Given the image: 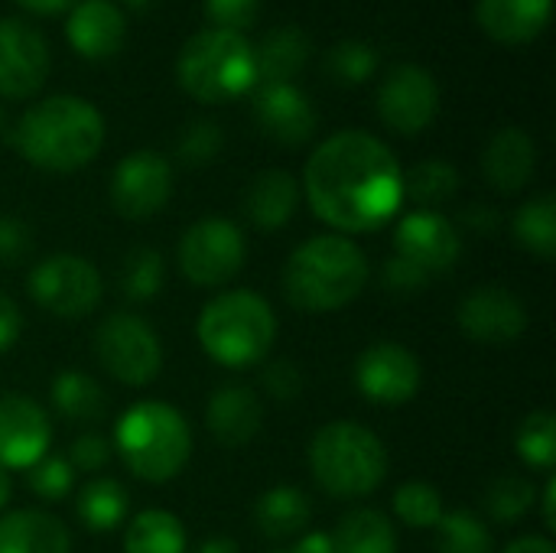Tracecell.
Here are the masks:
<instances>
[{"label": "cell", "mask_w": 556, "mask_h": 553, "mask_svg": "<svg viewBox=\"0 0 556 553\" xmlns=\"http://www.w3.org/2000/svg\"><path fill=\"white\" fill-rule=\"evenodd\" d=\"M309 52H313V42L300 26L270 29L254 49L257 85H290L306 68Z\"/></svg>", "instance_id": "cell-25"}, {"label": "cell", "mask_w": 556, "mask_h": 553, "mask_svg": "<svg viewBox=\"0 0 556 553\" xmlns=\"http://www.w3.org/2000/svg\"><path fill=\"white\" fill-rule=\"evenodd\" d=\"M309 473L332 499H365L388 476V450L375 430L332 420L309 443Z\"/></svg>", "instance_id": "cell-6"}, {"label": "cell", "mask_w": 556, "mask_h": 553, "mask_svg": "<svg viewBox=\"0 0 556 553\" xmlns=\"http://www.w3.org/2000/svg\"><path fill=\"white\" fill-rule=\"evenodd\" d=\"M270 553H290V551H270Z\"/></svg>", "instance_id": "cell-56"}, {"label": "cell", "mask_w": 556, "mask_h": 553, "mask_svg": "<svg viewBox=\"0 0 556 553\" xmlns=\"http://www.w3.org/2000/svg\"><path fill=\"white\" fill-rule=\"evenodd\" d=\"M355 385L365 401L384 404V407H401L417 398L424 385V368L420 359L401 345V342H375L368 345L358 362H355Z\"/></svg>", "instance_id": "cell-12"}, {"label": "cell", "mask_w": 556, "mask_h": 553, "mask_svg": "<svg viewBox=\"0 0 556 553\" xmlns=\"http://www.w3.org/2000/svg\"><path fill=\"white\" fill-rule=\"evenodd\" d=\"M290 553H336L332 548V538L323 535V531H309L296 541V548H290Z\"/></svg>", "instance_id": "cell-48"}, {"label": "cell", "mask_w": 556, "mask_h": 553, "mask_svg": "<svg viewBox=\"0 0 556 553\" xmlns=\"http://www.w3.org/2000/svg\"><path fill=\"white\" fill-rule=\"evenodd\" d=\"M94 355L121 385L143 388L163 368V345L153 326L134 313H111L94 329Z\"/></svg>", "instance_id": "cell-8"}, {"label": "cell", "mask_w": 556, "mask_h": 553, "mask_svg": "<svg viewBox=\"0 0 556 553\" xmlns=\"http://www.w3.org/2000/svg\"><path fill=\"white\" fill-rule=\"evenodd\" d=\"M261 13V0H205V16L215 29L241 33L248 29Z\"/></svg>", "instance_id": "cell-41"}, {"label": "cell", "mask_w": 556, "mask_h": 553, "mask_svg": "<svg viewBox=\"0 0 556 553\" xmlns=\"http://www.w3.org/2000/svg\"><path fill=\"white\" fill-rule=\"evenodd\" d=\"M195 553H241L231 538H208Z\"/></svg>", "instance_id": "cell-52"}, {"label": "cell", "mask_w": 556, "mask_h": 553, "mask_svg": "<svg viewBox=\"0 0 556 553\" xmlns=\"http://www.w3.org/2000/svg\"><path fill=\"white\" fill-rule=\"evenodd\" d=\"M104 143L101 111L78 95H49L36 101L13 127L16 153L46 173H75L88 166Z\"/></svg>", "instance_id": "cell-2"}, {"label": "cell", "mask_w": 556, "mask_h": 553, "mask_svg": "<svg viewBox=\"0 0 556 553\" xmlns=\"http://www.w3.org/2000/svg\"><path fill=\"white\" fill-rule=\"evenodd\" d=\"M381 280H384V290H388L391 297H414V293H420V290L430 284V277H427L420 267H414L410 261H404V257H397V254H391V257L384 261Z\"/></svg>", "instance_id": "cell-44"}, {"label": "cell", "mask_w": 556, "mask_h": 553, "mask_svg": "<svg viewBox=\"0 0 556 553\" xmlns=\"http://www.w3.org/2000/svg\"><path fill=\"white\" fill-rule=\"evenodd\" d=\"M176 78L186 95L202 104H225L248 95L257 85L254 46L241 33L202 29L195 33L176 62Z\"/></svg>", "instance_id": "cell-7"}, {"label": "cell", "mask_w": 556, "mask_h": 553, "mask_svg": "<svg viewBox=\"0 0 556 553\" xmlns=\"http://www.w3.org/2000/svg\"><path fill=\"white\" fill-rule=\"evenodd\" d=\"M75 512L81 518V525L88 531H114L124 525L127 512H130V499H127V489L117 482V479H108V476H98V479H88L75 499Z\"/></svg>", "instance_id": "cell-28"}, {"label": "cell", "mask_w": 556, "mask_h": 553, "mask_svg": "<svg viewBox=\"0 0 556 553\" xmlns=\"http://www.w3.org/2000/svg\"><path fill=\"white\" fill-rule=\"evenodd\" d=\"M534 502H538V486L521 473H502L485 489V512L502 525H518L534 508Z\"/></svg>", "instance_id": "cell-34"}, {"label": "cell", "mask_w": 556, "mask_h": 553, "mask_svg": "<svg viewBox=\"0 0 556 553\" xmlns=\"http://www.w3.org/2000/svg\"><path fill=\"white\" fill-rule=\"evenodd\" d=\"M437 553H495V538L476 512H443L437 525Z\"/></svg>", "instance_id": "cell-33"}, {"label": "cell", "mask_w": 556, "mask_h": 553, "mask_svg": "<svg viewBox=\"0 0 556 553\" xmlns=\"http://www.w3.org/2000/svg\"><path fill=\"white\" fill-rule=\"evenodd\" d=\"M52 407L59 411V417H65L68 424H94L104 417L108 411V401H104V391L101 385L85 375V372H59L52 378Z\"/></svg>", "instance_id": "cell-29"}, {"label": "cell", "mask_w": 556, "mask_h": 553, "mask_svg": "<svg viewBox=\"0 0 556 553\" xmlns=\"http://www.w3.org/2000/svg\"><path fill=\"white\" fill-rule=\"evenodd\" d=\"M456 319H459V329L479 345H511L528 329L525 303L502 284L476 287L459 303Z\"/></svg>", "instance_id": "cell-15"}, {"label": "cell", "mask_w": 556, "mask_h": 553, "mask_svg": "<svg viewBox=\"0 0 556 553\" xmlns=\"http://www.w3.org/2000/svg\"><path fill=\"white\" fill-rule=\"evenodd\" d=\"M371 277L368 254L345 235L303 241L283 267L287 303L303 313H332L362 297Z\"/></svg>", "instance_id": "cell-3"}, {"label": "cell", "mask_w": 556, "mask_h": 553, "mask_svg": "<svg viewBox=\"0 0 556 553\" xmlns=\"http://www.w3.org/2000/svg\"><path fill=\"white\" fill-rule=\"evenodd\" d=\"M33 254V231L16 215H0V264L16 267Z\"/></svg>", "instance_id": "cell-43"}, {"label": "cell", "mask_w": 556, "mask_h": 553, "mask_svg": "<svg viewBox=\"0 0 556 553\" xmlns=\"http://www.w3.org/2000/svg\"><path fill=\"white\" fill-rule=\"evenodd\" d=\"M463 222H466L469 231H479V235H495L498 225H502L498 212L489 209V205H469V209L463 212Z\"/></svg>", "instance_id": "cell-47"}, {"label": "cell", "mask_w": 556, "mask_h": 553, "mask_svg": "<svg viewBox=\"0 0 556 553\" xmlns=\"http://www.w3.org/2000/svg\"><path fill=\"white\" fill-rule=\"evenodd\" d=\"M248 241L228 218H199L179 238V271L195 287H222L244 267Z\"/></svg>", "instance_id": "cell-10"}, {"label": "cell", "mask_w": 556, "mask_h": 553, "mask_svg": "<svg viewBox=\"0 0 556 553\" xmlns=\"http://www.w3.org/2000/svg\"><path fill=\"white\" fill-rule=\"evenodd\" d=\"M49 75V46L46 36L20 20H0V95L29 98L46 85Z\"/></svg>", "instance_id": "cell-16"}, {"label": "cell", "mask_w": 556, "mask_h": 553, "mask_svg": "<svg viewBox=\"0 0 556 553\" xmlns=\"http://www.w3.org/2000/svg\"><path fill=\"white\" fill-rule=\"evenodd\" d=\"M518 456L525 466L538 473H551L556 466V417L551 411H534L525 417L515 437Z\"/></svg>", "instance_id": "cell-36"}, {"label": "cell", "mask_w": 556, "mask_h": 553, "mask_svg": "<svg viewBox=\"0 0 556 553\" xmlns=\"http://www.w3.org/2000/svg\"><path fill=\"white\" fill-rule=\"evenodd\" d=\"M437 111H440V85L424 65L404 62L384 75L378 88V114L391 130L414 137L433 124Z\"/></svg>", "instance_id": "cell-13"}, {"label": "cell", "mask_w": 556, "mask_h": 553, "mask_svg": "<svg viewBox=\"0 0 556 553\" xmlns=\"http://www.w3.org/2000/svg\"><path fill=\"white\" fill-rule=\"evenodd\" d=\"M394 254L410 261L433 280L437 274H446L456 267V261L463 254V238L446 215H440L433 209H417L397 222Z\"/></svg>", "instance_id": "cell-14"}, {"label": "cell", "mask_w": 556, "mask_h": 553, "mask_svg": "<svg viewBox=\"0 0 556 553\" xmlns=\"http://www.w3.org/2000/svg\"><path fill=\"white\" fill-rule=\"evenodd\" d=\"M505 553H556V548L547 538H538V535H528V538H518L511 541Z\"/></svg>", "instance_id": "cell-49"}, {"label": "cell", "mask_w": 556, "mask_h": 553, "mask_svg": "<svg viewBox=\"0 0 556 553\" xmlns=\"http://www.w3.org/2000/svg\"><path fill=\"white\" fill-rule=\"evenodd\" d=\"M16 7L29 10V13H39V16H52V13H62L68 10L75 0H13Z\"/></svg>", "instance_id": "cell-50"}, {"label": "cell", "mask_w": 556, "mask_h": 553, "mask_svg": "<svg viewBox=\"0 0 556 553\" xmlns=\"http://www.w3.org/2000/svg\"><path fill=\"white\" fill-rule=\"evenodd\" d=\"M515 241L538 254V257H554L556 254V199L554 192H541L531 202H525L511 222Z\"/></svg>", "instance_id": "cell-31"}, {"label": "cell", "mask_w": 556, "mask_h": 553, "mask_svg": "<svg viewBox=\"0 0 556 553\" xmlns=\"http://www.w3.org/2000/svg\"><path fill=\"white\" fill-rule=\"evenodd\" d=\"M68 528L36 508H20L0 515V553H68Z\"/></svg>", "instance_id": "cell-24"}, {"label": "cell", "mask_w": 556, "mask_h": 553, "mask_svg": "<svg viewBox=\"0 0 556 553\" xmlns=\"http://www.w3.org/2000/svg\"><path fill=\"white\" fill-rule=\"evenodd\" d=\"M65 36L78 55L111 59L124 46L127 20L114 7V0H81L65 20Z\"/></svg>", "instance_id": "cell-20"}, {"label": "cell", "mask_w": 556, "mask_h": 553, "mask_svg": "<svg viewBox=\"0 0 556 553\" xmlns=\"http://www.w3.org/2000/svg\"><path fill=\"white\" fill-rule=\"evenodd\" d=\"M26 486L42 502H62L72 492V486H75V469L68 466V460L46 453L39 463H33L26 469Z\"/></svg>", "instance_id": "cell-39"}, {"label": "cell", "mask_w": 556, "mask_h": 553, "mask_svg": "<svg viewBox=\"0 0 556 553\" xmlns=\"http://www.w3.org/2000/svg\"><path fill=\"white\" fill-rule=\"evenodd\" d=\"M261 388L270 401H296L303 394V372L293 362H270L261 372Z\"/></svg>", "instance_id": "cell-42"}, {"label": "cell", "mask_w": 556, "mask_h": 553, "mask_svg": "<svg viewBox=\"0 0 556 553\" xmlns=\"http://www.w3.org/2000/svg\"><path fill=\"white\" fill-rule=\"evenodd\" d=\"M173 196V166L156 150L127 153L111 173V205L121 218H153Z\"/></svg>", "instance_id": "cell-11"}, {"label": "cell", "mask_w": 556, "mask_h": 553, "mask_svg": "<svg viewBox=\"0 0 556 553\" xmlns=\"http://www.w3.org/2000/svg\"><path fill=\"white\" fill-rule=\"evenodd\" d=\"M264 424L261 398L248 385H225L212 394L205 407V427L225 450L248 447Z\"/></svg>", "instance_id": "cell-19"}, {"label": "cell", "mask_w": 556, "mask_h": 553, "mask_svg": "<svg viewBox=\"0 0 556 553\" xmlns=\"http://www.w3.org/2000/svg\"><path fill=\"white\" fill-rule=\"evenodd\" d=\"M114 450L137 479L163 486L186 469L192 456V430L173 404L140 401L121 414Z\"/></svg>", "instance_id": "cell-4"}, {"label": "cell", "mask_w": 556, "mask_h": 553, "mask_svg": "<svg viewBox=\"0 0 556 553\" xmlns=\"http://www.w3.org/2000/svg\"><path fill=\"white\" fill-rule=\"evenodd\" d=\"M541 505H544V528L556 531V479L554 473H547V486L541 492Z\"/></svg>", "instance_id": "cell-51"}, {"label": "cell", "mask_w": 556, "mask_h": 553, "mask_svg": "<svg viewBox=\"0 0 556 553\" xmlns=\"http://www.w3.org/2000/svg\"><path fill=\"white\" fill-rule=\"evenodd\" d=\"M199 342L205 355L225 368L261 365L277 339V316L254 290H225L199 313Z\"/></svg>", "instance_id": "cell-5"}, {"label": "cell", "mask_w": 556, "mask_h": 553, "mask_svg": "<svg viewBox=\"0 0 556 553\" xmlns=\"http://www.w3.org/2000/svg\"><path fill=\"white\" fill-rule=\"evenodd\" d=\"M313 521V505L296 486H277L267 489L254 505V525L270 541L300 538Z\"/></svg>", "instance_id": "cell-26"}, {"label": "cell", "mask_w": 556, "mask_h": 553, "mask_svg": "<svg viewBox=\"0 0 556 553\" xmlns=\"http://www.w3.org/2000/svg\"><path fill=\"white\" fill-rule=\"evenodd\" d=\"M10 492H13L10 469H3V466H0V512H3V508H7V502H10Z\"/></svg>", "instance_id": "cell-53"}, {"label": "cell", "mask_w": 556, "mask_h": 553, "mask_svg": "<svg viewBox=\"0 0 556 553\" xmlns=\"http://www.w3.org/2000/svg\"><path fill=\"white\" fill-rule=\"evenodd\" d=\"M538 169V143L528 130L521 127H502L482 153V173L485 179L505 192L515 196L521 192Z\"/></svg>", "instance_id": "cell-21"}, {"label": "cell", "mask_w": 556, "mask_h": 553, "mask_svg": "<svg viewBox=\"0 0 556 553\" xmlns=\"http://www.w3.org/2000/svg\"><path fill=\"white\" fill-rule=\"evenodd\" d=\"M336 553H397V528L378 508H355L329 535Z\"/></svg>", "instance_id": "cell-27"}, {"label": "cell", "mask_w": 556, "mask_h": 553, "mask_svg": "<svg viewBox=\"0 0 556 553\" xmlns=\"http://www.w3.org/2000/svg\"><path fill=\"white\" fill-rule=\"evenodd\" d=\"M20 329H23L20 306L13 303V297H7V293L0 290V352H7V349H13V345H16Z\"/></svg>", "instance_id": "cell-46"}, {"label": "cell", "mask_w": 556, "mask_h": 553, "mask_svg": "<svg viewBox=\"0 0 556 553\" xmlns=\"http://www.w3.org/2000/svg\"><path fill=\"white\" fill-rule=\"evenodd\" d=\"M26 290L36 300V306L59 319H85L101 303L104 280L88 257L49 254L39 264H33Z\"/></svg>", "instance_id": "cell-9"}, {"label": "cell", "mask_w": 556, "mask_h": 553, "mask_svg": "<svg viewBox=\"0 0 556 553\" xmlns=\"http://www.w3.org/2000/svg\"><path fill=\"white\" fill-rule=\"evenodd\" d=\"M186 528L166 508L140 512L124 535V553H186Z\"/></svg>", "instance_id": "cell-30"}, {"label": "cell", "mask_w": 556, "mask_h": 553, "mask_svg": "<svg viewBox=\"0 0 556 553\" xmlns=\"http://www.w3.org/2000/svg\"><path fill=\"white\" fill-rule=\"evenodd\" d=\"M124 3H130V7H147L150 0H124Z\"/></svg>", "instance_id": "cell-54"}, {"label": "cell", "mask_w": 556, "mask_h": 553, "mask_svg": "<svg viewBox=\"0 0 556 553\" xmlns=\"http://www.w3.org/2000/svg\"><path fill=\"white\" fill-rule=\"evenodd\" d=\"M257 127L280 147H303L316 134V108L303 88L290 85H254Z\"/></svg>", "instance_id": "cell-18"}, {"label": "cell", "mask_w": 556, "mask_h": 553, "mask_svg": "<svg viewBox=\"0 0 556 553\" xmlns=\"http://www.w3.org/2000/svg\"><path fill=\"white\" fill-rule=\"evenodd\" d=\"M296 205H300V183L287 169H261L241 196V209L248 222L257 225L261 231L283 228L293 218Z\"/></svg>", "instance_id": "cell-22"}, {"label": "cell", "mask_w": 556, "mask_h": 553, "mask_svg": "<svg viewBox=\"0 0 556 553\" xmlns=\"http://www.w3.org/2000/svg\"><path fill=\"white\" fill-rule=\"evenodd\" d=\"M375 68H378V52L365 39H342L326 55V72L339 85H362L375 75Z\"/></svg>", "instance_id": "cell-38"}, {"label": "cell", "mask_w": 556, "mask_h": 553, "mask_svg": "<svg viewBox=\"0 0 556 553\" xmlns=\"http://www.w3.org/2000/svg\"><path fill=\"white\" fill-rule=\"evenodd\" d=\"M3 124H7V117H3V108H0V134H3Z\"/></svg>", "instance_id": "cell-55"}, {"label": "cell", "mask_w": 556, "mask_h": 553, "mask_svg": "<svg viewBox=\"0 0 556 553\" xmlns=\"http://www.w3.org/2000/svg\"><path fill=\"white\" fill-rule=\"evenodd\" d=\"M551 10L554 0H479L476 20L495 42L521 46L551 23Z\"/></svg>", "instance_id": "cell-23"}, {"label": "cell", "mask_w": 556, "mask_h": 553, "mask_svg": "<svg viewBox=\"0 0 556 553\" xmlns=\"http://www.w3.org/2000/svg\"><path fill=\"white\" fill-rule=\"evenodd\" d=\"M111 463V443L98 433H85L68 447V466L81 473H101Z\"/></svg>", "instance_id": "cell-45"}, {"label": "cell", "mask_w": 556, "mask_h": 553, "mask_svg": "<svg viewBox=\"0 0 556 553\" xmlns=\"http://www.w3.org/2000/svg\"><path fill=\"white\" fill-rule=\"evenodd\" d=\"M303 189L313 215L349 238L378 231L397 215L404 173L391 147L375 134L339 130L306 160Z\"/></svg>", "instance_id": "cell-1"}, {"label": "cell", "mask_w": 556, "mask_h": 553, "mask_svg": "<svg viewBox=\"0 0 556 553\" xmlns=\"http://www.w3.org/2000/svg\"><path fill=\"white\" fill-rule=\"evenodd\" d=\"M394 515L414 531L437 528L443 518V495L430 482H404L394 492Z\"/></svg>", "instance_id": "cell-37"}, {"label": "cell", "mask_w": 556, "mask_h": 553, "mask_svg": "<svg viewBox=\"0 0 556 553\" xmlns=\"http://www.w3.org/2000/svg\"><path fill=\"white\" fill-rule=\"evenodd\" d=\"M52 443L49 414L26 394H0V466L29 469Z\"/></svg>", "instance_id": "cell-17"}, {"label": "cell", "mask_w": 556, "mask_h": 553, "mask_svg": "<svg viewBox=\"0 0 556 553\" xmlns=\"http://www.w3.org/2000/svg\"><path fill=\"white\" fill-rule=\"evenodd\" d=\"M222 143L225 134L215 121H192L176 143V153L186 166H208L222 153Z\"/></svg>", "instance_id": "cell-40"}, {"label": "cell", "mask_w": 556, "mask_h": 553, "mask_svg": "<svg viewBox=\"0 0 556 553\" xmlns=\"http://www.w3.org/2000/svg\"><path fill=\"white\" fill-rule=\"evenodd\" d=\"M459 189V169L440 156L433 160H420L414 169L404 173V199L417 202V205H443L456 196Z\"/></svg>", "instance_id": "cell-32"}, {"label": "cell", "mask_w": 556, "mask_h": 553, "mask_svg": "<svg viewBox=\"0 0 556 553\" xmlns=\"http://www.w3.org/2000/svg\"><path fill=\"white\" fill-rule=\"evenodd\" d=\"M163 277H166V267L156 248H147V244L130 248L127 257L121 261V290L134 303L153 300L163 290Z\"/></svg>", "instance_id": "cell-35"}]
</instances>
